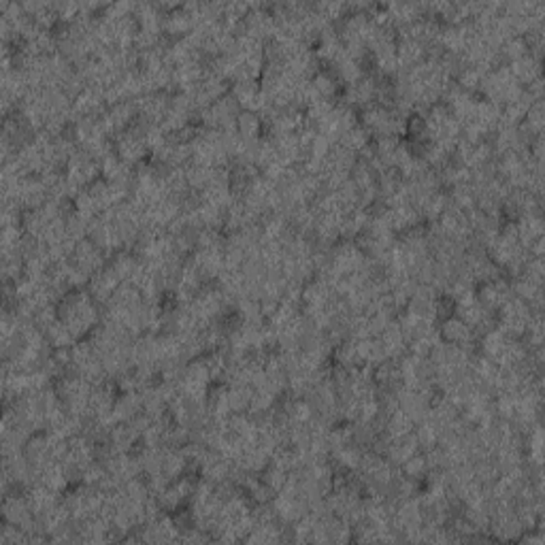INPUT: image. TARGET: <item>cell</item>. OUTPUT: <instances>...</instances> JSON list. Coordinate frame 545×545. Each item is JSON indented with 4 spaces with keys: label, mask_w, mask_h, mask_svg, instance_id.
Instances as JSON below:
<instances>
[{
    "label": "cell",
    "mask_w": 545,
    "mask_h": 545,
    "mask_svg": "<svg viewBox=\"0 0 545 545\" xmlns=\"http://www.w3.org/2000/svg\"><path fill=\"white\" fill-rule=\"evenodd\" d=\"M262 132V122L258 113L241 111L237 116V134L243 141H258Z\"/></svg>",
    "instance_id": "obj_1"
},
{
    "label": "cell",
    "mask_w": 545,
    "mask_h": 545,
    "mask_svg": "<svg viewBox=\"0 0 545 545\" xmlns=\"http://www.w3.org/2000/svg\"><path fill=\"white\" fill-rule=\"evenodd\" d=\"M45 336H47V343L52 345V350H60V348H73L77 343V339L73 336V332L68 330V326L58 320L54 322L47 330H45Z\"/></svg>",
    "instance_id": "obj_2"
},
{
    "label": "cell",
    "mask_w": 545,
    "mask_h": 545,
    "mask_svg": "<svg viewBox=\"0 0 545 545\" xmlns=\"http://www.w3.org/2000/svg\"><path fill=\"white\" fill-rule=\"evenodd\" d=\"M400 473H403L405 477H409V480H416V482L424 480L426 473H428L426 456H424V453H420V451L414 453L412 458H407V460L400 464Z\"/></svg>",
    "instance_id": "obj_3"
},
{
    "label": "cell",
    "mask_w": 545,
    "mask_h": 545,
    "mask_svg": "<svg viewBox=\"0 0 545 545\" xmlns=\"http://www.w3.org/2000/svg\"><path fill=\"white\" fill-rule=\"evenodd\" d=\"M260 480L272 490V492H281L284 490V486H286V482H288V471H284L281 467H275V464H270L268 462V467L260 473Z\"/></svg>",
    "instance_id": "obj_4"
}]
</instances>
